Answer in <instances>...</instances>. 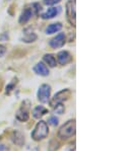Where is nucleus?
I'll use <instances>...</instances> for the list:
<instances>
[{
	"label": "nucleus",
	"instance_id": "15",
	"mask_svg": "<svg viewBox=\"0 0 131 151\" xmlns=\"http://www.w3.org/2000/svg\"><path fill=\"white\" fill-rule=\"evenodd\" d=\"M44 61H45L50 67H55L56 66V59H55L54 56L51 55V54H46L45 56H44Z\"/></svg>",
	"mask_w": 131,
	"mask_h": 151
},
{
	"label": "nucleus",
	"instance_id": "16",
	"mask_svg": "<svg viewBox=\"0 0 131 151\" xmlns=\"http://www.w3.org/2000/svg\"><path fill=\"white\" fill-rule=\"evenodd\" d=\"M37 40V35L34 32H27L25 36L22 38V41L25 43H31V42H35Z\"/></svg>",
	"mask_w": 131,
	"mask_h": 151
},
{
	"label": "nucleus",
	"instance_id": "3",
	"mask_svg": "<svg viewBox=\"0 0 131 151\" xmlns=\"http://www.w3.org/2000/svg\"><path fill=\"white\" fill-rule=\"evenodd\" d=\"M30 106H31V103L29 101H23L22 104V106L20 108V110L16 111V115H15L16 120H18L20 122H27L29 120Z\"/></svg>",
	"mask_w": 131,
	"mask_h": 151
},
{
	"label": "nucleus",
	"instance_id": "11",
	"mask_svg": "<svg viewBox=\"0 0 131 151\" xmlns=\"http://www.w3.org/2000/svg\"><path fill=\"white\" fill-rule=\"evenodd\" d=\"M47 113H48V110H47L45 106H38L33 111V117H34L35 119H40V118H42L43 116H45Z\"/></svg>",
	"mask_w": 131,
	"mask_h": 151
},
{
	"label": "nucleus",
	"instance_id": "10",
	"mask_svg": "<svg viewBox=\"0 0 131 151\" xmlns=\"http://www.w3.org/2000/svg\"><path fill=\"white\" fill-rule=\"evenodd\" d=\"M34 71L36 72L38 75L41 76H48L49 75V69L46 65H44L43 63H38L36 66L34 67Z\"/></svg>",
	"mask_w": 131,
	"mask_h": 151
},
{
	"label": "nucleus",
	"instance_id": "7",
	"mask_svg": "<svg viewBox=\"0 0 131 151\" xmlns=\"http://www.w3.org/2000/svg\"><path fill=\"white\" fill-rule=\"evenodd\" d=\"M49 44H50V46L53 49H58V48L63 47L65 44V35L63 34V32H60V34L57 35L55 38H53Z\"/></svg>",
	"mask_w": 131,
	"mask_h": 151
},
{
	"label": "nucleus",
	"instance_id": "9",
	"mask_svg": "<svg viewBox=\"0 0 131 151\" xmlns=\"http://www.w3.org/2000/svg\"><path fill=\"white\" fill-rule=\"evenodd\" d=\"M72 60L71 55L67 51H62L58 54V62L60 65H66Z\"/></svg>",
	"mask_w": 131,
	"mask_h": 151
},
{
	"label": "nucleus",
	"instance_id": "17",
	"mask_svg": "<svg viewBox=\"0 0 131 151\" xmlns=\"http://www.w3.org/2000/svg\"><path fill=\"white\" fill-rule=\"evenodd\" d=\"M65 111V106L62 104H58L54 106V113L58 114V115H62Z\"/></svg>",
	"mask_w": 131,
	"mask_h": 151
},
{
	"label": "nucleus",
	"instance_id": "1",
	"mask_svg": "<svg viewBox=\"0 0 131 151\" xmlns=\"http://www.w3.org/2000/svg\"><path fill=\"white\" fill-rule=\"evenodd\" d=\"M76 132V124L75 120H69L60 127L58 131V137L62 140H67L75 135Z\"/></svg>",
	"mask_w": 131,
	"mask_h": 151
},
{
	"label": "nucleus",
	"instance_id": "14",
	"mask_svg": "<svg viewBox=\"0 0 131 151\" xmlns=\"http://www.w3.org/2000/svg\"><path fill=\"white\" fill-rule=\"evenodd\" d=\"M58 11H59L58 10V8L51 7V8H49L42 16H43V18H45V19H47V18H52V17H54V16L57 15Z\"/></svg>",
	"mask_w": 131,
	"mask_h": 151
},
{
	"label": "nucleus",
	"instance_id": "2",
	"mask_svg": "<svg viewBox=\"0 0 131 151\" xmlns=\"http://www.w3.org/2000/svg\"><path fill=\"white\" fill-rule=\"evenodd\" d=\"M49 134V127L45 121H40L36 125L34 131L32 132V138L35 141H40L45 139Z\"/></svg>",
	"mask_w": 131,
	"mask_h": 151
},
{
	"label": "nucleus",
	"instance_id": "5",
	"mask_svg": "<svg viewBox=\"0 0 131 151\" xmlns=\"http://www.w3.org/2000/svg\"><path fill=\"white\" fill-rule=\"evenodd\" d=\"M51 94V86L48 84H42L38 90V99L41 103L46 104L49 101Z\"/></svg>",
	"mask_w": 131,
	"mask_h": 151
},
{
	"label": "nucleus",
	"instance_id": "4",
	"mask_svg": "<svg viewBox=\"0 0 131 151\" xmlns=\"http://www.w3.org/2000/svg\"><path fill=\"white\" fill-rule=\"evenodd\" d=\"M70 96H71V91H70V89H63V90H61V91L57 92V93L54 96V97L51 99L50 106H52V108H54L56 104H62L64 101L68 99L70 97Z\"/></svg>",
	"mask_w": 131,
	"mask_h": 151
},
{
	"label": "nucleus",
	"instance_id": "19",
	"mask_svg": "<svg viewBox=\"0 0 131 151\" xmlns=\"http://www.w3.org/2000/svg\"><path fill=\"white\" fill-rule=\"evenodd\" d=\"M61 0H44V3L47 4V5H54V4L60 2Z\"/></svg>",
	"mask_w": 131,
	"mask_h": 151
},
{
	"label": "nucleus",
	"instance_id": "18",
	"mask_svg": "<svg viewBox=\"0 0 131 151\" xmlns=\"http://www.w3.org/2000/svg\"><path fill=\"white\" fill-rule=\"evenodd\" d=\"M58 122H59V120H58V118H56L55 116L50 117V118H49V120H48V124L52 125V126H57Z\"/></svg>",
	"mask_w": 131,
	"mask_h": 151
},
{
	"label": "nucleus",
	"instance_id": "12",
	"mask_svg": "<svg viewBox=\"0 0 131 151\" xmlns=\"http://www.w3.org/2000/svg\"><path fill=\"white\" fill-rule=\"evenodd\" d=\"M32 14H33V11L32 9L30 8H27L23 10V12L22 13V15H20V24H25V22H28L30 20V18L32 17Z\"/></svg>",
	"mask_w": 131,
	"mask_h": 151
},
{
	"label": "nucleus",
	"instance_id": "21",
	"mask_svg": "<svg viewBox=\"0 0 131 151\" xmlns=\"http://www.w3.org/2000/svg\"><path fill=\"white\" fill-rule=\"evenodd\" d=\"M69 146H70V147L67 148V151H74V150H75V142L69 144Z\"/></svg>",
	"mask_w": 131,
	"mask_h": 151
},
{
	"label": "nucleus",
	"instance_id": "8",
	"mask_svg": "<svg viewBox=\"0 0 131 151\" xmlns=\"http://www.w3.org/2000/svg\"><path fill=\"white\" fill-rule=\"evenodd\" d=\"M11 140L12 142L16 144L18 146H22L25 144V136L22 132L20 131H14L11 135Z\"/></svg>",
	"mask_w": 131,
	"mask_h": 151
},
{
	"label": "nucleus",
	"instance_id": "6",
	"mask_svg": "<svg viewBox=\"0 0 131 151\" xmlns=\"http://www.w3.org/2000/svg\"><path fill=\"white\" fill-rule=\"evenodd\" d=\"M66 16L70 24L75 27V1L74 0H69L66 3Z\"/></svg>",
	"mask_w": 131,
	"mask_h": 151
},
{
	"label": "nucleus",
	"instance_id": "13",
	"mask_svg": "<svg viewBox=\"0 0 131 151\" xmlns=\"http://www.w3.org/2000/svg\"><path fill=\"white\" fill-rule=\"evenodd\" d=\"M61 29H62V24H60V22H57V24H52L46 29V34H48V35L55 34V32H59Z\"/></svg>",
	"mask_w": 131,
	"mask_h": 151
},
{
	"label": "nucleus",
	"instance_id": "20",
	"mask_svg": "<svg viewBox=\"0 0 131 151\" xmlns=\"http://www.w3.org/2000/svg\"><path fill=\"white\" fill-rule=\"evenodd\" d=\"M6 52V48L4 46H0V57H2Z\"/></svg>",
	"mask_w": 131,
	"mask_h": 151
}]
</instances>
